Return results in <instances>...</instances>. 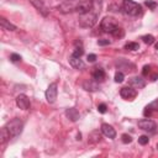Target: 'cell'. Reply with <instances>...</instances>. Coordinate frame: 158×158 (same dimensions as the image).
<instances>
[{"label": "cell", "instance_id": "cell-10", "mask_svg": "<svg viewBox=\"0 0 158 158\" xmlns=\"http://www.w3.org/2000/svg\"><path fill=\"white\" fill-rule=\"evenodd\" d=\"M69 63H70V66L73 67V68H75V69H84V67H85V64H84V62L81 59V57H75V56H70L69 57Z\"/></svg>", "mask_w": 158, "mask_h": 158}, {"label": "cell", "instance_id": "cell-31", "mask_svg": "<svg viewBox=\"0 0 158 158\" xmlns=\"http://www.w3.org/2000/svg\"><path fill=\"white\" fill-rule=\"evenodd\" d=\"M98 45L99 46H108V45H110V41H109V40H99Z\"/></svg>", "mask_w": 158, "mask_h": 158}, {"label": "cell", "instance_id": "cell-21", "mask_svg": "<svg viewBox=\"0 0 158 158\" xmlns=\"http://www.w3.org/2000/svg\"><path fill=\"white\" fill-rule=\"evenodd\" d=\"M111 35H112L114 37H122V36H124V30H122L121 27L117 26V27L114 30V32H112Z\"/></svg>", "mask_w": 158, "mask_h": 158}, {"label": "cell", "instance_id": "cell-20", "mask_svg": "<svg viewBox=\"0 0 158 158\" xmlns=\"http://www.w3.org/2000/svg\"><path fill=\"white\" fill-rule=\"evenodd\" d=\"M142 40L146 45H152L154 42V37L152 35H145V36H142Z\"/></svg>", "mask_w": 158, "mask_h": 158}, {"label": "cell", "instance_id": "cell-1", "mask_svg": "<svg viewBox=\"0 0 158 158\" xmlns=\"http://www.w3.org/2000/svg\"><path fill=\"white\" fill-rule=\"evenodd\" d=\"M5 127H6V130L9 131V133H10L11 137H16V136H19L20 133L22 132L24 122L20 120V118H14V120H11V121H9V122L6 124Z\"/></svg>", "mask_w": 158, "mask_h": 158}, {"label": "cell", "instance_id": "cell-7", "mask_svg": "<svg viewBox=\"0 0 158 158\" xmlns=\"http://www.w3.org/2000/svg\"><path fill=\"white\" fill-rule=\"evenodd\" d=\"M138 127L141 130H145V131H148V132H153L157 127L156 122L152 121V120H148V118H143V120L138 121Z\"/></svg>", "mask_w": 158, "mask_h": 158}, {"label": "cell", "instance_id": "cell-13", "mask_svg": "<svg viewBox=\"0 0 158 158\" xmlns=\"http://www.w3.org/2000/svg\"><path fill=\"white\" fill-rule=\"evenodd\" d=\"M93 78L95 82H104L105 81V72L101 68H95L93 72Z\"/></svg>", "mask_w": 158, "mask_h": 158}, {"label": "cell", "instance_id": "cell-5", "mask_svg": "<svg viewBox=\"0 0 158 158\" xmlns=\"http://www.w3.org/2000/svg\"><path fill=\"white\" fill-rule=\"evenodd\" d=\"M93 5H94L93 0H79L75 6V10L81 15H83V14L90 12L93 10Z\"/></svg>", "mask_w": 158, "mask_h": 158}, {"label": "cell", "instance_id": "cell-2", "mask_svg": "<svg viewBox=\"0 0 158 158\" xmlns=\"http://www.w3.org/2000/svg\"><path fill=\"white\" fill-rule=\"evenodd\" d=\"M124 10L130 16H138L141 14V5L133 0H124Z\"/></svg>", "mask_w": 158, "mask_h": 158}, {"label": "cell", "instance_id": "cell-3", "mask_svg": "<svg viewBox=\"0 0 158 158\" xmlns=\"http://www.w3.org/2000/svg\"><path fill=\"white\" fill-rule=\"evenodd\" d=\"M100 26H101V30H103L104 32L112 33V32H114V30H115L118 25H117V22H116V20H115V19L106 16V17H104V19L101 20V24H100Z\"/></svg>", "mask_w": 158, "mask_h": 158}, {"label": "cell", "instance_id": "cell-8", "mask_svg": "<svg viewBox=\"0 0 158 158\" xmlns=\"http://www.w3.org/2000/svg\"><path fill=\"white\" fill-rule=\"evenodd\" d=\"M16 105L20 108V109H22V110H27L30 109V99L25 95V94H20L17 98H16Z\"/></svg>", "mask_w": 158, "mask_h": 158}, {"label": "cell", "instance_id": "cell-25", "mask_svg": "<svg viewBox=\"0 0 158 158\" xmlns=\"http://www.w3.org/2000/svg\"><path fill=\"white\" fill-rule=\"evenodd\" d=\"M83 53H84L83 47H77V48H75V51L73 52V56H75V57H82V56H83Z\"/></svg>", "mask_w": 158, "mask_h": 158}, {"label": "cell", "instance_id": "cell-11", "mask_svg": "<svg viewBox=\"0 0 158 158\" xmlns=\"http://www.w3.org/2000/svg\"><path fill=\"white\" fill-rule=\"evenodd\" d=\"M30 2H31V4L40 11V12H41L43 16H47L48 15V9H47V6L41 2V0H30Z\"/></svg>", "mask_w": 158, "mask_h": 158}, {"label": "cell", "instance_id": "cell-18", "mask_svg": "<svg viewBox=\"0 0 158 158\" xmlns=\"http://www.w3.org/2000/svg\"><path fill=\"white\" fill-rule=\"evenodd\" d=\"M0 138H2V140H0V142H2V143H5L9 138H11V136H10L9 131L6 130V127L2 129V132H0Z\"/></svg>", "mask_w": 158, "mask_h": 158}, {"label": "cell", "instance_id": "cell-28", "mask_svg": "<svg viewBox=\"0 0 158 158\" xmlns=\"http://www.w3.org/2000/svg\"><path fill=\"white\" fill-rule=\"evenodd\" d=\"M106 110H108V106H106L105 104H99V105H98V111L100 112V114H105Z\"/></svg>", "mask_w": 158, "mask_h": 158}, {"label": "cell", "instance_id": "cell-15", "mask_svg": "<svg viewBox=\"0 0 158 158\" xmlns=\"http://www.w3.org/2000/svg\"><path fill=\"white\" fill-rule=\"evenodd\" d=\"M83 87H84V89H85L87 91H96V90H99L98 83H96V82H93V81H87V82H84Z\"/></svg>", "mask_w": 158, "mask_h": 158}, {"label": "cell", "instance_id": "cell-6", "mask_svg": "<svg viewBox=\"0 0 158 158\" xmlns=\"http://www.w3.org/2000/svg\"><path fill=\"white\" fill-rule=\"evenodd\" d=\"M57 93H58V90H57V84H56V83L50 84V87H48L47 90H46V99H47V101H48L50 104H53V103L56 101Z\"/></svg>", "mask_w": 158, "mask_h": 158}, {"label": "cell", "instance_id": "cell-4", "mask_svg": "<svg viewBox=\"0 0 158 158\" xmlns=\"http://www.w3.org/2000/svg\"><path fill=\"white\" fill-rule=\"evenodd\" d=\"M95 22H96V15L91 14V11L81 15V19H79V24L83 27H91Z\"/></svg>", "mask_w": 158, "mask_h": 158}, {"label": "cell", "instance_id": "cell-17", "mask_svg": "<svg viewBox=\"0 0 158 158\" xmlns=\"http://www.w3.org/2000/svg\"><path fill=\"white\" fill-rule=\"evenodd\" d=\"M0 24H2V27H3L4 30H9V31H15V30H16V26L12 25L11 22H9L5 17L0 19Z\"/></svg>", "mask_w": 158, "mask_h": 158}, {"label": "cell", "instance_id": "cell-23", "mask_svg": "<svg viewBox=\"0 0 158 158\" xmlns=\"http://www.w3.org/2000/svg\"><path fill=\"white\" fill-rule=\"evenodd\" d=\"M124 79H125L124 73L117 72V73L115 74V82H116V83H122V82H124Z\"/></svg>", "mask_w": 158, "mask_h": 158}, {"label": "cell", "instance_id": "cell-33", "mask_svg": "<svg viewBox=\"0 0 158 158\" xmlns=\"http://www.w3.org/2000/svg\"><path fill=\"white\" fill-rule=\"evenodd\" d=\"M149 72H151V66H145V67H143V70H142V74H143V75H147Z\"/></svg>", "mask_w": 158, "mask_h": 158}, {"label": "cell", "instance_id": "cell-16", "mask_svg": "<svg viewBox=\"0 0 158 158\" xmlns=\"http://www.w3.org/2000/svg\"><path fill=\"white\" fill-rule=\"evenodd\" d=\"M66 115H67V117L68 118H70L72 121H77L78 118H79V112H78V110L77 109H74V108H70V109H67V111H66Z\"/></svg>", "mask_w": 158, "mask_h": 158}, {"label": "cell", "instance_id": "cell-32", "mask_svg": "<svg viewBox=\"0 0 158 158\" xmlns=\"http://www.w3.org/2000/svg\"><path fill=\"white\" fill-rule=\"evenodd\" d=\"M143 115H145V117H149V116L152 115V110H151L149 106H147V108L143 110Z\"/></svg>", "mask_w": 158, "mask_h": 158}, {"label": "cell", "instance_id": "cell-19", "mask_svg": "<svg viewBox=\"0 0 158 158\" xmlns=\"http://www.w3.org/2000/svg\"><path fill=\"white\" fill-rule=\"evenodd\" d=\"M125 48L129 50V51H137L138 48H140V46H138V43L136 42H129L125 45Z\"/></svg>", "mask_w": 158, "mask_h": 158}, {"label": "cell", "instance_id": "cell-27", "mask_svg": "<svg viewBox=\"0 0 158 158\" xmlns=\"http://www.w3.org/2000/svg\"><path fill=\"white\" fill-rule=\"evenodd\" d=\"M121 138H122V142H124V143H131V141H132L131 136H130V135H127V133H124Z\"/></svg>", "mask_w": 158, "mask_h": 158}, {"label": "cell", "instance_id": "cell-35", "mask_svg": "<svg viewBox=\"0 0 158 158\" xmlns=\"http://www.w3.org/2000/svg\"><path fill=\"white\" fill-rule=\"evenodd\" d=\"M156 50H158V42L156 43Z\"/></svg>", "mask_w": 158, "mask_h": 158}, {"label": "cell", "instance_id": "cell-26", "mask_svg": "<svg viewBox=\"0 0 158 158\" xmlns=\"http://www.w3.org/2000/svg\"><path fill=\"white\" fill-rule=\"evenodd\" d=\"M10 59H11V62H20L21 61V56L20 54H16V53H12L11 56H10Z\"/></svg>", "mask_w": 158, "mask_h": 158}, {"label": "cell", "instance_id": "cell-30", "mask_svg": "<svg viewBox=\"0 0 158 158\" xmlns=\"http://www.w3.org/2000/svg\"><path fill=\"white\" fill-rule=\"evenodd\" d=\"M87 59H88V62L93 63V62H95V61H96V54H94V53H91V54H88Z\"/></svg>", "mask_w": 158, "mask_h": 158}, {"label": "cell", "instance_id": "cell-36", "mask_svg": "<svg viewBox=\"0 0 158 158\" xmlns=\"http://www.w3.org/2000/svg\"><path fill=\"white\" fill-rule=\"evenodd\" d=\"M157 148H158V145H157Z\"/></svg>", "mask_w": 158, "mask_h": 158}, {"label": "cell", "instance_id": "cell-12", "mask_svg": "<svg viewBox=\"0 0 158 158\" xmlns=\"http://www.w3.org/2000/svg\"><path fill=\"white\" fill-rule=\"evenodd\" d=\"M101 131H103V133H104L106 137L111 138V140H114V138L116 137V131H115V129H114L112 126H110L109 124H103V125H101Z\"/></svg>", "mask_w": 158, "mask_h": 158}, {"label": "cell", "instance_id": "cell-14", "mask_svg": "<svg viewBox=\"0 0 158 158\" xmlns=\"http://www.w3.org/2000/svg\"><path fill=\"white\" fill-rule=\"evenodd\" d=\"M130 85H131V87H135V88H138V89H141V88H143V87L146 85V83H145V81H143L142 78L135 77V78H132L131 81H130Z\"/></svg>", "mask_w": 158, "mask_h": 158}, {"label": "cell", "instance_id": "cell-9", "mask_svg": "<svg viewBox=\"0 0 158 158\" xmlns=\"http://www.w3.org/2000/svg\"><path fill=\"white\" fill-rule=\"evenodd\" d=\"M120 95H121L124 99H127V100H132L133 98H136L137 93H136L135 89H132V88H130V87H125V88H122V89L120 90Z\"/></svg>", "mask_w": 158, "mask_h": 158}, {"label": "cell", "instance_id": "cell-24", "mask_svg": "<svg viewBox=\"0 0 158 158\" xmlns=\"http://www.w3.org/2000/svg\"><path fill=\"white\" fill-rule=\"evenodd\" d=\"M145 5H146L147 8H149L151 10H154V9L157 8V3L153 2V0H146V2H145Z\"/></svg>", "mask_w": 158, "mask_h": 158}, {"label": "cell", "instance_id": "cell-34", "mask_svg": "<svg viewBox=\"0 0 158 158\" xmlns=\"http://www.w3.org/2000/svg\"><path fill=\"white\" fill-rule=\"evenodd\" d=\"M157 78H158V75H157V74H153V75H152V81H157Z\"/></svg>", "mask_w": 158, "mask_h": 158}, {"label": "cell", "instance_id": "cell-22", "mask_svg": "<svg viewBox=\"0 0 158 158\" xmlns=\"http://www.w3.org/2000/svg\"><path fill=\"white\" fill-rule=\"evenodd\" d=\"M148 141H149V138H148V136H146V135H142V136L138 137V143L142 145V146L147 145V143H148Z\"/></svg>", "mask_w": 158, "mask_h": 158}, {"label": "cell", "instance_id": "cell-29", "mask_svg": "<svg viewBox=\"0 0 158 158\" xmlns=\"http://www.w3.org/2000/svg\"><path fill=\"white\" fill-rule=\"evenodd\" d=\"M148 106L151 108V110H152V111H158V100H154V101H153V103H151Z\"/></svg>", "mask_w": 158, "mask_h": 158}]
</instances>
